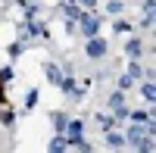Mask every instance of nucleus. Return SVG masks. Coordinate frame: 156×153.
Returning <instances> with one entry per match:
<instances>
[{"label":"nucleus","mask_w":156,"mask_h":153,"mask_svg":"<svg viewBox=\"0 0 156 153\" xmlns=\"http://www.w3.org/2000/svg\"><path fill=\"white\" fill-rule=\"evenodd\" d=\"M106 53V44L100 41V37H90V44H87V56H103Z\"/></svg>","instance_id":"1"},{"label":"nucleus","mask_w":156,"mask_h":153,"mask_svg":"<svg viewBox=\"0 0 156 153\" xmlns=\"http://www.w3.org/2000/svg\"><path fill=\"white\" fill-rule=\"evenodd\" d=\"M81 28H84V34L94 37V34H97V19H94V16H84V19H81Z\"/></svg>","instance_id":"2"},{"label":"nucleus","mask_w":156,"mask_h":153,"mask_svg":"<svg viewBox=\"0 0 156 153\" xmlns=\"http://www.w3.org/2000/svg\"><path fill=\"white\" fill-rule=\"evenodd\" d=\"M66 128H69V134H72V137H78V134H81V122H69Z\"/></svg>","instance_id":"3"},{"label":"nucleus","mask_w":156,"mask_h":153,"mask_svg":"<svg viewBox=\"0 0 156 153\" xmlns=\"http://www.w3.org/2000/svg\"><path fill=\"white\" fill-rule=\"evenodd\" d=\"M112 109H119V112L125 109V100H122V94H115V97H112Z\"/></svg>","instance_id":"4"},{"label":"nucleus","mask_w":156,"mask_h":153,"mask_svg":"<svg viewBox=\"0 0 156 153\" xmlns=\"http://www.w3.org/2000/svg\"><path fill=\"white\" fill-rule=\"evenodd\" d=\"M137 53H140V44L131 41V44H128V56H137Z\"/></svg>","instance_id":"5"},{"label":"nucleus","mask_w":156,"mask_h":153,"mask_svg":"<svg viewBox=\"0 0 156 153\" xmlns=\"http://www.w3.org/2000/svg\"><path fill=\"white\" fill-rule=\"evenodd\" d=\"M144 97L150 100V103H153V100H156V94H153V84H144Z\"/></svg>","instance_id":"6"},{"label":"nucleus","mask_w":156,"mask_h":153,"mask_svg":"<svg viewBox=\"0 0 156 153\" xmlns=\"http://www.w3.org/2000/svg\"><path fill=\"white\" fill-rule=\"evenodd\" d=\"M78 3H84V6H90V3H94V0H78Z\"/></svg>","instance_id":"7"}]
</instances>
